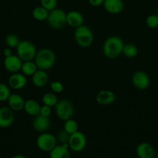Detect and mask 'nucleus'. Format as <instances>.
<instances>
[{
	"label": "nucleus",
	"instance_id": "12",
	"mask_svg": "<svg viewBox=\"0 0 158 158\" xmlns=\"http://www.w3.org/2000/svg\"><path fill=\"white\" fill-rule=\"evenodd\" d=\"M27 77L21 73H13L10 76L8 79V85L11 89L15 90L22 89L27 85Z\"/></svg>",
	"mask_w": 158,
	"mask_h": 158
},
{
	"label": "nucleus",
	"instance_id": "24",
	"mask_svg": "<svg viewBox=\"0 0 158 158\" xmlns=\"http://www.w3.org/2000/svg\"><path fill=\"white\" fill-rule=\"evenodd\" d=\"M42 101H43L44 105H46V106H50V107H54V106H56L58 100H57L55 93H54V92H47L43 95Z\"/></svg>",
	"mask_w": 158,
	"mask_h": 158
},
{
	"label": "nucleus",
	"instance_id": "3",
	"mask_svg": "<svg viewBox=\"0 0 158 158\" xmlns=\"http://www.w3.org/2000/svg\"><path fill=\"white\" fill-rule=\"evenodd\" d=\"M74 39L76 43L81 48H89L92 44L94 40V35L92 30L85 25L75 29Z\"/></svg>",
	"mask_w": 158,
	"mask_h": 158
},
{
	"label": "nucleus",
	"instance_id": "20",
	"mask_svg": "<svg viewBox=\"0 0 158 158\" xmlns=\"http://www.w3.org/2000/svg\"><path fill=\"white\" fill-rule=\"evenodd\" d=\"M7 101H8L9 107L13 111L19 112L24 109L26 101L21 95L18 94H11Z\"/></svg>",
	"mask_w": 158,
	"mask_h": 158
},
{
	"label": "nucleus",
	"instance_id": "7",
	"mask_svg": "<svg viewBox=\"0 0 158 158\" xmlns=\"http://www.w3.org/2000/svg\"><path fill=\"white\" fill-rule=\"evenodd\" d=\"M36 146L44 152H51L57 145V138L49 133H42L36 139Z\"/></svg>",
	"mask_w": 158,
	"mask_h": 158
},
{
	"label": "nucleus",
	"instance_id": "27",
	"mask_svg": "<svg viewBox=\"0 0 158 158\" xmlns=\"http://www.w3.org/2000/svg\"><path fill=\"white\" fill-rule=\"evenodd\" d=\"M5 43L9 48H16L20 43V40L17 35L11 33L6 36Z\"/></svg>",
	"mask_w": 158,
	"mask_h": 158
},
{
	"label": "nucleus",
	"instance_id": "18",
	"mask_svg": "<svg viewBox=\"0 0 158 158\" xmlns=\"http://www.w3.org/2000/svg\"><path fill=\"white\" fill-rule=\"evenodd\" d=\"M136 155L139 158H153L154 149L148 143H141L136 147Z\"/></svg>",
	"mask_w": 158,
	"mask_h": 158
},
{
	"label": "nucleus",
	"instance_id": "6",
	"mask_svg": "<svg viewBox=\"0 0 158 158\" xmlns=\"http://www.w3.org/2000/svg\"><path fill=\"white\" fill-rule=\"evenodd\" d=\"M55 112L60 120L66 121L71 118L74 112V108L72 103L67 99H62L56 104Z\"/></svg>",
	"mask_w": 158,
	"mask_h": 158
},
{
	"label": "nucleus",
	"instance_id": "1",
	"mask_svg": "<svg viewBox=\"0 0 158 158\" xmlns=\"http://www.w3.org/2000/svg\"><path fill=\"white\" fill-rule=\"evenodd\" d=\"M123 40L117 36H112L106 39L103 44L104 55L109 59H115L123 54L124 48Z\"/></svg>",
	"mask_w": 158,
	"mask_h": 158
},
{
	"label": "nucleus",
	"instance_id": "9",
	"mask_svg": "<svg viewBox=\"0 0 158 158\" xmlns=\"http://www.w3.org/2000/svg\"><path fill=\"white\" fill-rule=\"evenodd\" d=\"M14 120V112L10 107L0 108V128H8L13 125Z\"/></svg>",
	"mask_w": 158,
	"mask_h": 158
},
{
	"label": "nucleus",
	"instance_id": "19",
	"mask_svg": "<svg viewBox=\"0 0 158 158\" xmlns=\"http://www.w3.org/2000/svg\"><path fill=\"white\" fill-rule=\"evenodd\" d=\"M50 158H71L68 143L56 146L50 152Z\"/></svg>",
	"mask_w": 158,
	"mask_h": 158
},
{
	"label": "nucleus",
	"instance_id": "4",
	"mask_svg": "<svg viewBox=\"0 0 158 158\" xmlns=\"http://www.w3.org/2000/svg\"><path fill=\"white\" fill-rule=\"evenodd\" d=\"M17 56L23 61H30L35 58L36 49L35 45L29 40H22L16 48Z\"/></svg>",
	"mask_w": 158,
	"mask_h": 158
},
{
	"label": "nucleus",
	"instance_id": "15",
	"mask_svg": "<svg viewBox=\"0 0 158 158\" xmlns=\"http://www.w3.org/2000/svg\"><path fill=\"white\" fill-rule=\"evenodd\" d=\"M84 16L80 12L72 10L67 13V24L70 27L77 28L84 25Z\"/></svg>",
	"mask_w": 158,
	"mask_h": 158
},
{
	"label": "nucleus",
	"instance_id": "29",
	"mask_svg": "<svg viewBox=\"0 0 158 158\" xmlns=\"http://www.w3.org/2000/svg\"><path fill=\"white\" fill-rule=\"evenodd\" d=\"M57 0H40V6L51 12L57 8Z\"/></svg>",
	"mask_w": 158,
	"mask_h": 158
},
{
	"label": "nucleus",
	"instance_id": "22",
	"mask_svg": "<svg viewBox=\"0 0 158 158\" xmlns=\"http://www.w3.org/2000/svg\"><path fill=\"white\" fill-rule=\"evenodd\" d=\"M32 16L33 19L37 21H44L48 20V16H49V11L42 7L41 6L36 7L33 9L32 12Z\"/></svg>",
	"mask_w": 158,
	"mask_h": 158
},
{
	"label": "nucleus",
	"instance_id": "14",
	"mask_svg": "<svg viewBox=\"0 0 158 158\" xmlns=\"http://www.w3.org/2000/svg\"><path fill=\"white\" fill-rule=\"evenodd\" d=\"M104 8L110 14H118L122 13L124 9L123 0H105Z\"/></svg>",
	"mask_w": 158,
	"mask_h": 158
},
{
	"label": "nucleus",
	"instance_id": "30",
	"mask_svg": "<svg viewBox=\"0 0 158 158\" xmlns=\"http://www.w3.org/2000/svg\"><path fill=\"white\" fill-rule=\"evenodd\" d=\"M147 26L150 28H156L158 27V16L156 15H150L147 18L146 20Z\"/></svg>",
	"mask_w": 158,
	"mask_h": 158
},
{
	"label": "nucleus",
	"instance_id": "17",
	"mask_svg": "<svg viewBox=\"0 0 158 158\" xmlns=\"http://www.w3.org/2000/svg\"><path fill=\"white\" fill-rule=\"evenodd\" d=\"M48 81H49V75L46 71L39 69L32 76V82L33 85L37 88H43L46 86Z\"/></svg>",
	"mask_w": 158,
	"mask_h": 158
},
{
	"label": "nucleus",
	"instance_id": "31",
	"mask_svg": "<svg viewBox=\"0 0 158 158\" xmlns=\"http://www.w3.org/2000/svg\"><path fill=\"white\" fill-rule=\"evenodd\" d=\"M51 89L54 93H61L64 91V85L60 81H53L51 83Z\"/></svg>",
	"mask_w": 158,
	"mask_h": 158
},
{
	"label": "nucleus",
	"instance_id": "35",
	"mask_svg": "<svg viewBox=\"0 0 158 158\" xmlns=\"http://www.w3.org/2000/svg\"><path fill=\"white\" fill-rule=\"evenodd\" d=\"M3 54H4V56H5V57H10V56H11L12 54H13L12 50L10 49V48H6V49L4 50Z\"/></svg>",
	"mask_w": 158,
	"mask_h": 158
},
{
	"label": "nucleus",
	"instance_id": "33",
	"mask_svg": "<svg viewBox=\"0 0 158 158\" xmlns=\"http://www.w3.org/2000/svg\"><path fill=\"white\" fill-rule=\"evenodd\" d=\"M51 114V107L43 105L40 107V115H43V116L49 117Z\"/></svg>",
	"mask_w": 158,
	"mask_h": 158
},
{
	"label": "nucleus",
	"instance_id": "28",
	"mask_svg": "<svg viewBox=\"0 0 158 158\" xmlns=\"http://www.w3.org/2000/svg\"><path fill=\"white\" fill-rule=\"evenodd\" d=\"M11 95V92L9 85L0 82V102H5L8 100Z\"/></svg>",
	"mask_w": 158,
	"mask_h": 158
},
{
	"label": "nucleus",
	"instance_id": "2",
	"mask_svg": "<svg viewBox=\"0 0 158 158\" xmlns=\"http://www.w3.org/2000/svg\"><path fill=\"white\" fill-rule=\"evenodd\" d=\"M34 62L40 70L47 71L52 68L55 64L56 55L52 50L44 48L36 53Z\"/></svg>",
	"mask_w": 158,
	"mask_h": 158
},
{
	"label": "nucleus",
	"instance_id": "25",
	"mask_svg": "<svg viewBox=\"0 0 158 158\" xmlns=\"http://www.w3.org/2000/svg\"><path fill=\"white\" fill-rule=\"evenodd\" d=\"M64 130L66 131L69 135L73 134V133L78 131V124L75 120H74L72 118H70V119L64 121Z\"/></svg>",
	"mask_w": 158,
	"mask_h": 158
},
{
	"label": "nucleus",
	"instance_id": "8",
	"mask_svg": "<svg viewBox=\"0 0 158 158\" xmlns=\"http://www.w3.org/2000/svg\"><path fill=\"white\" fill-rule=\"evenodd\" d=\"M68 143L69 148L74 152H81L87 146V138L82 132L77 131L70 135Z\"/></svg>",
	"mask_w": 158,
	"mask_h": 158
},
{
	"label": "nucleus",
	"instance_id": "16",
	"mask_svg": "<svg viewBox=\"0 0 158 158\" xmlns=\"http://www.w3.org/2000/svg\"><path fill=\"white\" fill-rule=\"evenodd\" d=\"M115 100V93L110 90H102L96 95V102L101 106H109Z\"/></svg>",
	"mask_w": 158,
	"mask_h": 158
},
{
	"label": "nucleus",
	"instance_id": "23",
	"mask_svg": "<svg viewBox=\"0 0 158 158\" xmlns=\"http://www.w3.org/2000/svg\"><path fill=\"white\" fill-rule=\"evenodd\" d=\"M37 69L38 68L35 62L33 60H30V61H24L23 63L21 71L25 76H33L37 71Z\"/></svg>",
	"mask_w": 158,
	"mask_h": 158
},
{
	"label": "nucleus",
	"instance_id": "32",
	"mask_svg": "<svg viewBox=\"0 0 158 158\" xmlns=\"http://www.w3.org/2000/svg\"><path fill=\"white\" fill-rule=\"evenodd\" d=\"M70 135L67 133L64 130H62V131H60L57 134V140L59 141L61 144H65L68 143V139H69Z\"/></svg>",
	"mask_w": 158,
	"mask_h": 158
},
{
	"label": "nucleus",
	"instance_id": "26",
	"mask_svg": "<svg viewBox=\"0 0 158 158\" xmlns=\"http://www.w3.org/2000/svg\"><path fill=\"white\" fill-rule=\"evenodd\" d=\"M138 54V49L136 45L133 44H128L124 45L123 54L128 58H133L135 57Z\"/></svg>",
	"mask_w": 158,
	"mask_h": 158
},
{
	"label": "nucleus",
	"instance_id": "36",
	"mask_svg": "<svg viewBox=\"0 0 158 158\" xmlns=\"http://www.w3.org/2000/svg\"><path fill=\"white\" fill-rule=\"evenodd\" d=\"M12 158H27V157H26V156H24V155L16 154V155H14V156H13Z\"/></svg>",
	"mask_w": 158,
	"mask_h": 158
},
{
	"label": "nucleus",
	"instance_id": "21",
	"mask_svg": "<svg viewBox=\"0 0 158 158\" xmlns=\"http://www.w3.org/2000/svg\"><path fill=\"white\" fill-rule=\"evenodd\" d=\"M41 106L34 99H29L25 102V106H24V110L27 114L33 116H36L40 115V111Z\"/></svg>",
	"mask_w": 158,
	"mask_h": 158
},
{
	"label": "nucleus",
	"instance_id": "10",
	"mask_svg": "<svg viewBox=\"0 0 158 158\" xmlns=\"http://www.w3.org/2000/svg\"><path fill=\"white\" fill-rule=\"evenodd\" d=\"M23 63V61L17 55L12 54L10 57H5L4 67L6 71L13 74V73H18L19 71H21Z\"/></svg>",
	"mask_w": 158,
	"mask_h": 158
},
{
	"label": "nucleus",
	"instance_id": "34",
	"mask_svg": "<svg viewBox=\"0 0 158 158\" xmlns=\"http://www.w3.org/2000/svg\"><path fill=\"white\" fill-rule=\"evenodd\" d=\"M105 0H89V2L92 6L98 7L104 4Z\"/></svg>",
	"mask_w": 158,
	"mask_h": 158
},
{
	"label": "nucleus",
	"instance_id": "13",
	"mask_svg": "<svg viewBox=\"0 0 158 158\" xmlns=\"http://www.w3.org/2000/svg\"><path fill=\"white\" fill-rule=\"evenodd\" d=\"M51 121L49 117L38 115L34 116L33 120V127L36 131L44 133L51 127Z\"/></svg>",
	"mask_w": 158,
	"mask_h": 158
},
{
	"label": "nucleus",
	"instance_id": "5",
	"mask_svg": "<svg viewBox=\"0 0 158 158\" xmlns=\"http://www.w3.org/2000/svg\"><path fill=\"white\" fill-rule=\"evenodd\" d=\"M48 22L54 30H60L67 24V13L61 9L56 8L49 12Z\"/></svg>",
	"mask_w": 158,
	"mask_h": 158
},
{
	"label": "nucleus",
	"instance_id": "37",
	"mask_svg": "<svg viewBox=\"0 0 158 158\" xmlns=\"http://www.w3.org/2000/svg\"><path fill=\"white\" fill-rule=\"evenodd\" d=\"M157 158H158V157H157Z\"/></svg>",
	"mask_w": 158,
	"mask_h": 158
},
{
	"label": "nucleus",
	"instance_id": "11",
	"mask_svg": "<svg viewBox=\"0 0 158 158\" xmlns=\"http://www.w3.org/2000/svg\"><path fill=\"white\" fill-rule=\"evenodd\" d=\"M133 84L136 89L144 90L150 85V77L143 71H136L133 74L132 77Z\"/></svg>",
	"mask_w": 158,
	"mask_h": 158
}]
</instances>
